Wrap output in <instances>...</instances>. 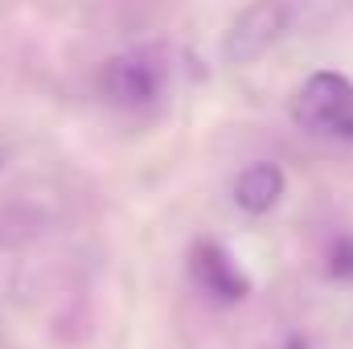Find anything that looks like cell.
<instances>
[{
	"label": "cell",
	"instance_id": "cell-3",
	"mask_svg": "<svg viewBox=\"0 0 353 349\" xmlns=\"http://www.w3.org/2000/svg\"><path fill=\"white\" fill-rule=\"evenodd\" d=\"M292 25V8L288 0H251L230 29L222 33V62L226 66H251L259 62L267 50L288 33Z\"/></svg>",
	"mask_w": 353,
	"mask_h": 349
},
{
	"label": "cell",
	"instance_id": "cell-2",
	"mask_svg": "<svg viewBox=\"0 0 353 349\" xmlns=\"http://www.w3.org/2000/svg\"><path fill=\"white\" fill-rule=\"evenodd\" d=\"M165 83H169V62L157 46L123 50L99 66V94L115 107H128V111L157 103Z\"/></svg>",
	"mask_w": 353,
	"mask_h": 349
},
{
	"label": "cell",
	"instance_id": "cell-4",
	"mask_svg": "<svg viewBox=\"0 0 353 349\" xmlns=\"http://www.w3.org/2000/svg\"><path fill=\"white\" fill-rule=\"evenodd\" d=\"M189 275H193V283H197L210 300H218V304H239V300H247V292H251L247 271L230 259V251H226L222 243H214V239H197V243H193V251H189Z\"/></svg>",
	"mask_w": 353,
	"mask_h": 349
},
{
	"label": "cell",
	"instance_id": "cell-7",
	"mask_svg": "<svg viewBox=\"0 0 353 349\" xmlns=\"http://www.w3.org/2000/svg\"><path fill=\"white\" fill-rule=\"evenodd\" d=\"M283 349H308V341H304V337H288V346Z\"/></svg>",
	"mask_w": 353,
	"mask_h": 349
},
{
	"label": "cell",
	"instance_id": "cell-5",
	"mask_svg": "<svg viewBox=\"0 0 353 349\" xmlns=\"http://www.w3.org/2000/svg\"><path fill=\"white\" fill-rule=\"evenodd\" d=\"M283 169L279 165H271V161H255V165H247L243 173L234 177V206L243 210V214H271L275 206H279V197H283Z\"/></svg>",
	"mask_w": 353,
	"mask_h": 349
},
{
	"label": "cell",
	"instance_id": "cell-6",
	"mask_svg": "<svg viewBox=\"0 0 353 349\" xmlns=\"http://www.w3.org/2000/svg\"><path fill=\"white\" fill-rule=\"evenodd\" d=\"M329 275L341 279V283H353V239L350 235L329 243Z\"/></svg>",
	"mask_w": 353,
	"mask_h": 349
},
{
	"label": "cell",
	"instance_id": "cell-1",
	"mask_svg": "<svg viewBox=\"0 0 353 349\" xmlns=\"http://www.w3.org/2000/svg\"><path fill=\"white\" fill-rule=\"evenodd\" d=\"M292 119L308 136L353 144V79L337 70L308 74L292 94Z\"/></svg>",
	"mask_w": 353,
	"mask_h": 349
}]
</instances>
